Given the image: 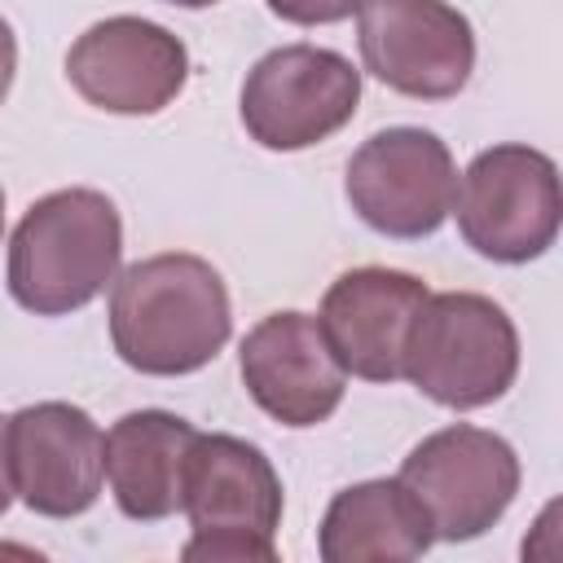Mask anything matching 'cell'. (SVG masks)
Here are the masks:
<instances>
[{
  "instance_id": "cell-1",
  "label": "cell",
  "mask_w": 563,
  "mask_h": 563,
  "mask_svg": "<svg viewBox=\"0 0 563 563\" xmlns=\"http://www.w3.org/2000/svg\"><path fill=\"white\" fill-rule=\"evenodd\" d=\"M110 286V343L136 374H194L233 334L224 277L202 255L163 251L128 264Z\"/></svg>"
},
{
  "instance_id": "cell-2",
  "label": "cell",
  "mask_w": 563,
  "mask_h": 563,
  "mask_svg": "<svg viewBox=\"0 0 563 563\" xmlns=\"http://www.w3.org/2000/svg\"><path fill=\"white\" fill-rule=\"evenodd\" d=\"M123 220L101 189H57L26 207L9 238V295L35 317L88 308L119 273Z\"/></svg>"
},
{
  "instance_id": "cell-3",
  "label": "cell",
  "mask_w": 563,
  "mask_h": 563,
  "mask_svg": "<svg viewBox=\"0 0 563 563\" xmlns=\"http://www.w3.org/2000/svg\"><path fill=\"white\" fill-rule=\"evenodd\" d=\"M519 330L501 303L475 290L427 295L400 352V378L444 409H484L515 387Z\"/></svg>"
},
{
  "instance_id": "cell-4",
  "label": "cell",
  "mask_w": 563,
  "mask_h": 563,
  "mask_svg": "<svg viewBox=\"0 0 563 563\" xmlns=\"http://www.w3.org/2000/svg\"><path fill=\"white\" fill-rule=\"evenodd\" d=\"M180 510L194 537L185 541L189 563H273L282 523V479L268 453L242 435L211 431L194 440L185 462Z\"/></svg>"
},
{
  "instance_id": "cell-5",
  "label": "cell",
  "mask_w": 563,
  "mask_h": 563,
  "mask_svg": "<svg viewBox=\"0 0 563 563\" xmlns=\"http://www.w3.org/2000/svg\"><path fill=\"white\" fill-rule=\"evenodd\" d=\"M462 242L493 264H528L559 238V167L532 145H493L457 180L453 211Z\"/></svg>"
},
{
  "instance_id": "cell-6",
  "label": "cell",
  "mask_w": 563,
  "mask_h": 563,
  "mask_svg": "<svg viewBox=\"0 0 563 563\" xmlns=\"http://www.w3.org/2000/svg\"><path fill=\"white\" fill-rule=\"evenodd\" d=\"M361 106V70L317 44H282L264 53L242 84V128L255 145L290 154L334 136Z\"/></svg>"
},
{
  "instance_id": "cell-7",
  "label": "cell",
  "mask_w": 563,
  "mask_h": 563,
  "mask_svg": "<svg viewBox=\"0 0 563 563\" xmlns=\"http://www.w3.org/2000/svg\"><path fill=\"white\" fill-rule=\"evenodd\" d=\"M400 484L422 501L435 541H475L510 510L519 457L497 431L453 422L409 449Z\"/></svg>"
},
{
  "instance_id": "cell-8",
  "label": "cell",
  "mask_w": 563,
  "mask_h": 563,
  "mask_svg": "<svg viewBox=\"0 0 563 563\" xmlns=\"http://www.w3.org/2000/svg\"><path fill=\"white\" fill-rule=\"evenodd\" d=\"M343 194L352 211L383 238L435 233L457 194V167L449 145L427 128H383L347 158Z\"/></svg>"
},
{
  "instance_id": "cell-9",
  "label": "cell",
  "mask_w": 563,
  "mask_h": 563,
  "mask_svg": "<svg viewBox=\"0 0 563 563\" xmlns=\"http://www.w3.org/2000/svg\"><path fill=\"white\" fill-rule=\"evenodd\" d=\"M356 44L365 70L400 97L449 101L475 70V31L449 0H361Z\"/></svg>"
},
{
  "instance_id": "cell-10",
  "label": "cell",
  "mask_w": 563,
  "mask_h": 563,
  "mask_svg": "<svg viewBox=\"0 0 563 563\" xmlns=\"http://www.w3.org/2000/svg\"><path fill=\"white\" fill-rule=\"evenodd\" d=\"M70 88L106 114H158L189 79V48L150 18L92 22L66 53Z\"/></svg>"
},
{
  "instance_id": "cell-11",
  "label": "cell",
  "mask_w": 563,
  "mask_h": 563,
  "mask_svg": "<svg viewBox=\"0 0 563 563\" xmlns=\"http://www.w3.org/2000/svg\"><path fill=\"white\" fill-rule=\"evenodd\" d=\"M101 427L70 400H40L4 418L9 475L26 510L75 519L101 497Z\"/></svg>"
},
{
  "instance_id": "cell-12",
  "label": "cell",
  "mask_w": 563,
  "mask_h": 563,
  "mask_svg": "<svg viewBox=\"0 0 563 563\" xmlns=\"http://www.w3.org/2000/svg\"><path fill=\"white\" fill-rule=\"evenodd\" d=\"M238 369L251 400L295 431L325 422L347 391V369L330 352L321 321L299 308L255 321L238 347Z\"/></svg>"
},
{
  "instance_id": "cell-13",
  "label": "cell",
  "mask_w": 563,
  "mask_h": 563,
  "mask_svg": "<svg viewBox=\"0 0 563 563\" xmlns=\"http://www.w3.org/2000/svg\"><path fill=\"white\" fill-rule=\"evenodd\" d=\"M427 282L405 268H352L339 273L321 299V334L339 365L365 383H396L405 334L427 299Z\"/></svg>"
},
{
  "instance_id": "cell-14",
  "label": "cell",
  "mask_w": 563,
  "mask_h": 563,
  "mask_svg": "<svg viewBox=\"0 0 563 563\" xmlns=\"http://www.w3.org/2000/svg\"><path fill=\"white\" fill-rule=\"evenodd\" d=\"M194 440H198V427L185 422L180 413H167V409L123 413L101 440V466H106L114 506L136 523L176 515Z\"/></svg>"
},
{
  "instance_id": "cell-15",
  "label": "cell",
  "mask_w": 563,
  "mask_h": 563,
  "mask_svg": "<svg viewBox=\"0 0 563 563\" xmlns=\"http://www.w3.org/2000/svg\"><path fill=\"white\" fill-rule=\"evenodd\" d=\"M431 545V519L400 475L339 488L317 532V554L325 563H405Z\"/></svg>"
},
{
  "instance_id": "cell-16",
  "label": "cell",
  "mask_w": 563,
  "mask_h": 563,
  "mask_svg": "<svg viewBox=\"0 0 563 563\" xmlns=\"http://www.w3.org/2000/svg\"><path fill=\"white\" fill-rule=\"evenodd\" d=\"M264 4L282 22H295V26H330L361 9V0H264Z\"/></svg>"
},
{
  "instance_id": "cell-17",
  "label": "cell",
  "mask_w": 563,
  "mask_h": 563,
  "mask_svg": "<svg viewBox=\"0 0 563 563\" xmlns=\"http://www.w3.org/2000/svg\"><path fill=\"white\" fill-rule=\"evenodd\" d=\"M13 70H18V40H13V26L0 18V106L13 88Z\"/></svg>"
},
{
  "instance_id": "cell-18",
  "label": "cell",
  "mask_w": 563,
  "mask_h": 563,
  "mask_svg": "<svg viewBox=\"0 0 563 563\" xmlns=\"http://www.w3.org/2000/svg\"><path fill=\"white\" fill-rule=\"evenodd\" d=\"M13 475H9V444H4V418H0V515L13 506Z\"/></svg>"
},
{
  "instance_id": "cell-19",
  "label": "cell",
  "mask_w": 563,
  "mask_h": 563,
  "mask_svg": "<svg viewBox=\"0 0 563 563\" xmlns=\"http://www.w3.org/2000/svg\"><path fill=\"white\" fill-rule=\"evenodd\" d=\"M163 4H176V9H207V4H216V0H163Z\"/></svg>"
},
{
  "instance_id": "cell-20",
  "label": "cell",
  "mask_w": 563,
  "mask_h": 563,
  "mask_svg": "<svg viewBox=\"0 0 563 563\" xmlns=\"http://www.w3.org/2000/svg\"><path fill=\"white\" fill-rule=\"evenodd\" d=\"M0 238H4V189H0Z\"/></svg>"
}]
</instances>
